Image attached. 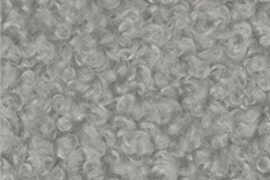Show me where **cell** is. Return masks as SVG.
Listing matches in <instances>:
<instances>
[{"label":"cell","instance_id":"1","mask_svg":"<svg viewBox=\"0 0 270 180\" xmlns=\"http://www.w3.org/2000/svg\"><path fill=\"white\" fill-rule=\"evenodd\" d=\"M78 139L74 135H66L60 140L59 144L58 155L63 159H66L71 152L77 149Z\"/></svg>","mask_w":270,"mask_h":180},{"label":"cell","instance_id":"2","mask_svg":"<svg viewBox=\"0 0 270 180\" xmlns=\"http://www.w3.org/2000/svg\"><path fill=\"white\" fill-rule=\"evenodd\" d=\"M84 153L81 149H76L70 153L65 161L66 167L71 172H76L84 161Z\"/></svg>","mask_w":270,"mask_h":180},{"label":"cell","instance_id":"3","mask_svg":"<svg viewBox=\"0 0 270 180\" xmlns=\"http://www.w3.org/2000/svg\"><path fill=\"white\" fill-rule=\"evenodd\" d=\"M17 77V71L11 65L6 63V66L2 67V88L7 89L12 86Z\"/></svg>","mask_w":270,"mask_h":180},{"label":"cell","instance_id":"4","mask_svg":"<svg viewBox=\"0 0 270 180\" xmlns=\"http://www.w3.org/2000/svg\"><path fill=\"white\" fill-rule=\"evenodd\" d=\"M83 173L86 175L89 179L98 177L102 172L100 164L97 161H86L83 164Z\"/></svg>","mask_w":270,"mask_h":180},{"label":"cell","instance_id":"5","mask_svg":"<svg viewBox=\"0 0 270 180\" xmlns=\"http://www.w3.org/2000/svg\"><path fill=\"white\" fill-rule=\"evenodd\" d=\"M71 26L68 22H62L57 24L54 29V34L60 39L64 40L71 35Z\"/></svg>","mask_w":270,"mask_h":180},{"label":"cell","instance_id":"6","mask_svg":"<svg viewBox=\"0 0 270 180\" xmlns=\"http://www.w3.org/2000/svg\"><path fill=\"white\" fill-rule=\"evenodd\" d=\"M22 80L23 89H30L32 86H35L36 80H35V74L33 71L28 70L25 71L21 77Z\"/></svg>","mask_w":270,"mask_h":180},{"label":"cell","instance_id":"7","mask_svg":"<svg viewBox=\"0 0 270 180\" xmlns=\"http://www.w3.org/2000/svg\"><path fill=\"white\" fill-rule=\"evenodd\" d=\"M91 116L96 125H102L107 119V113L101 108H96L91 111Z\"/></svg>","mask_w":270,"mask_h":180},{"label":"cell","instance_id":"8","mask_svg":"<svg viewBox=\"0 0 270 180\" xmlns=\"http://www.w3.org/2000/svg\"><path fill=\"white\" fill-rule=\"evenodd\" d=\"M66 102L67 101L63 95H56L51 101L53 109L55 110L56 111H58V112L63 111L66 107Z\"/></svg>","mask_w":270,"mask_h":180},{"label":"cell","instance_id":"9","mask_svg":"<svg viewBox=\"0 0 270 180\" xmlns=\"http://www.w3.org/2000/svg\"><path fill=\"white\" fill-rule=\"evenodd\" d=\"M78 76L83 83H87L94 78V71L90 67L83 68L79 71Z\"/></svg>","mask_w":270,"mask_h":180},{"label":"cell","instance_id":"10","mask_svg":"<svg viewBox=\"0 0 270 180\" xmlns=\"http://www.w3.org/2000/svg\"><path fill=\"white\" fill-rule=\"evenodd\" d=\"M55 128V122L51 118H46L41 125V131L44 135H48L52 133Z\"/></svg>","mask_w":270,"mask_h":180},{"label":"cell","instance_id":"11","mask_svg":"<svg viewBox=\"0 0 270 180\" xmlns=\"http://www.w3.org/2000/svg\"><path fill=\"white\" fill-rule=\"evenodd\" d=\"M57 127L59 130L61 131H67L71 129L72 127V122L71 119H69L68 116H62L57 121Z\"/></svg>","mask_w":270,"mask_h":180},{"label":"cell","instance_id":"12","mask_svg":"<svg viewBox=\"0 0 270 180\" xmlns=\"http://www.w3.org/2000/svg\"><path fill=\"white\" fill-rule=\"evenodd\" d=\"M22 55V51H21V48H18L16 45H13L11 48L10 51H9L8 58L10 59L12 61L18 62L19 61Z\"/></svg>","mask_w":270,"mask_h":180},{"label":"cell","instance_id":"13","mask_svg":"<svg viewBox=\"0 0 270 180\" xmlns=\"http://www.w3.org/2000/svg\"><path fill=\"white\" fill-rule=\"evenodd\" d=\"M77 76L75 70L74 68L68 67L65 68L64 71L62 73L61 77L65 82L73 81Z\"/></svg>","mask_w":270,"mask_h":180},{"label":"cell","instance_id":"14","mask_svg":"<svg viewBox=\"0 0 270 180\" xmlns=\"http://www.w3.org/2000/svg\"><path fill=\"white\" fill-rule=\"evenodd\" d=\"M110 18L109 17L105 15H100L96 18V22H95V26L99 29H103L106 28L109 25Z\"/></svg>","mask_w":270,"mask_h":180},{"label":"cell","instance_id":"15","mask_svg":"<svg viewBox=\"0 0 270 180\" xmlns=\"http://www.w3.org/2000/svg\"><path fill=\"white\" fill-rule=\"evenodd\" d=\"M101 135H102V138L104 140L103 142H105V144H108V146H112L114 144V134L111 131H108V130H103V131H101Z\"/></svg>","mask_w":270,"mask_h":180},{"label":"cell","instance_id":"16","mask_svg":"<svg viewBox=\"0 0 270 180\" xmlns=\"http://www.w3.org/2000/svg\"><path fill=\"white\" fill-rule=\"evenodd\" d=\"M112 95L108 93V92H105V93L101 95L100 97L97 99V101L101 105H105L109 104L112 101Z\"/></svg>","mask_w":270,"mask_h":180},{"label":"cell","instance_id":"17","mask_svg":"<svg viewBox=\"0 0 270 180\" xmlns=\"http://www.w3.org/2000/svg\"><path fill=\"white\" fill-rule=\"evenodd\" d=\"M31 172H32V165L31 164L25 163V164L20 166L19 173L21 176H28V175L30 174Z\"/></svg>","mask_w":270,"mask_h":180},{"label":"cell","instance_id":"18","mask_svg":"<svg viewBox=\"0 0 270 180\" xmlns=\"http://www.w3.org/2000/svg\"><path fill=\"white\" fill-rule=\"evenodd\" d=\"M119 5V2L115 1H105L101 3V6L107 9H116V7H118Z\"/></svg>","mask_w":270,"mask_h":180},{"label":"cell","instance_id":"19","mask_svg":"<svg viewBox=\"0 0 270 180\" xmlns=\"http://www.w3.org/2000/svg\"><path fill=\"white\" fill-rule=\"evenodd\" d=\"M2 12L10 14L12 12V4L9 2H2Z\"/></svg>","mask_w":270,"mask_h":180},{"label":"cell","instance_id":"20","mask_svg":"<svg viewBox=\"0 0 270 180\" xmlns=\"http://www.w3.org/2000/svg\"><path fill=\"white\" fill-rule=\"evenodd\" d=\"M70 180H83V178H82V176L79 173H74L71 174Z\"/></svg>","mask_w":270,"mask_h":180}]
</instances>
